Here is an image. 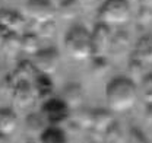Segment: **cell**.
I'll return each instance as SVG.
<instances>
[{"label": "cell", "mask_w": 152, "mask_h": 143, "mask_svg": "<svg viewBox=\"0 0 152 143\" xmlns=\"http://www.w3.org/2000/svg\"><path fill=\"white\" fill-rule=\"evenodd\" d=\"M137 86L129 76H117L107 83L105 101L113 112H127L137 102Z\"/></svg>", "instance_id": "obj_1"}, {"label": "cell", "mask_w": 152, "mask_h": 143, "mask_svg": "<svg viewBox=\"0 0 152 143\" xmlns=\"http://www.w3.org/2000/svg\"><path fill=\"white\" fill-rule=\"evenodd\" d=\"M64 50L67 55L76 61H85L88 58H92L94 50L91 32L82 25L70 28L64 36Z\"/></svg>", "instance_id": "obj_2"}, {"label": "cell", "mask_w": 152, "mask_h": 143, "mask_svg": "<svg viewBox=\"0 0 152 143\" xmlns=\"http://www.w3.org/2000/svg\"><path fill=\"white\" fill-rule=\"evenodd\" d=\"M132 9L127 0H105L98 10V19L108 26H121L129 22Z\"/></svg>", "instance_id": "obj_3"}, {"label": "cell", "mask_w": 152, "mask_h": 143, "mask_svg": "<svg viewBox=\"0 0 152 143\" xmlns=\"http://www.w3.org/2000/svg\"><path fill=\"white\" fill-rule=\"evenodd\" d=\"M70 108L61 98H48L42 101L41 115L50 125H63L70 117Z\"/></svg>", "instance_id": "obj_4"}, {"label": "cell", "mask_w": 152, "mask_h": 143, "mask_svg": "<svg viewBox=\"0 0 152 143\" xmlns=\"http://www.w3.org/2000/svg\"><path fill=\"white\" fill-rule=\"evenodd\" d=\"M28 18L38 25L53 22L57 15V7L51 0H28L25 4Z\"/></svg>", "instance_id": "obj_5"}, {"label": "cell", "mask_w": 152, "mask_h": 143, "mask_svg": "<svg viewBox=\"0 0 152 143\" xmlns=\"http://www.w3.org/2000/svg\"><path fill=\"white\" fill-rule=\"evenodd\" d=\"M38 73L51 76L54 74L60 66V54L56 48H41L32 60Z\"/></svg>", "instance_id": "obj_6"}, {"label": "cell", "mask_w": 152, "mask_h": 143, "mask_svg": "<svg viewBox=\"0 0 152 143\" xmlns=\"http://www.w3.org/2000/svg\"><path fill=\"white\" fill-rule=\"evenodd\" d=\"M111 26L105 25V23H98L94 28V31L91 32V39H92V50L94 55H104L110 50V44H111ZM92 55V57H94Z\"/></svg>", "instance_id": "obj_7"}, {"label": "cell", "mask_w": 152, "mask_h": 143, "mask_svg": "<svg viewBox=\"0 0 152 143\" xmlns=\"http://www.w3.org/2000/svg\"><path fill=\"white\" fill-rule=\"evenodd\" d=\"M32 88H34V93H35V99H41V102H42V101L51 98L53 90H54L51 76L38 73L35 79L32 80Z\"/></svg>", "instance_id": "obj_8"}, {"label": "cell", "mask_w": 152, "mask_h": 143, "mask_svg": "<svg viewBox=\"0 0 152 143\" xmlns=\"http://www.w3.org/2000/svg\"><path fill=\"white\" fill-rule=\"evenodd\" d=\"M132 57L145 63V64H151L152 63V34L140 36L137 39V42L134 44V50L132 53Z\"/></svg>", "instance_id": "obj_9"}, {"label": "cell", "mask_w": 152, "mask_h": 143, "mask_svg": "<svg viewBox=\"0 0 152 143\" xmlns=\"http://www.w3.org/2000/svg\"><path fill=\"white\" fill-rule=\"evenodd\" d=\"M114 123L113 111L108 109H94L92 111V125L91 128H94L96 133L104 134L105 130Z\"/></svg>", "instance_id": "obj_10"}, {"label": "cell", "mask_w": 152, "mask_h": 143, "mask_svg": "<svg viewBox=\"0 0 152 143\" xmlns=\"http://www.w3.org/2000/svg\"><path fill=\"white\" fill-rule=\"evenodd\" d=\"M0 23L4 25L9 31L18 32V34H20L23 31V26H25V20H23V18L19 15L18 12H15V10H4V9L0 10Z\"/></svg>", "instance_id": "obj_11"}, {"label": "cell", "mask_w": 152, "mask_h": 143, "mask_svg": "<svg viewBox=\"0 0 152 143\" xmlns=\"http://www.w3.org/2000/svg\"><path fill=\"white\" fill-rule=\"evenodd\" d=\"M61 99L69 105L70 109L79 108L80 104L83 102V90L80 88V85L77 83H69L63 88V96Z\"/></svg>", "instance_id": "obj_12"}, {"label": "cell", "mask_w": 152, "mask_h": 143, "mask_svg": "<svg viewBox=\"0 0 152 143\" xmlns=\"http://www.w3.org/2000/svg\"><path fill=\"white\" fill-rule=\"evenodd\" d=\"M39 142L41 143H66L67 142V136L64 133V130L60 125H47L41 136H39Z\"/></svg>", "instance_id": "obj_13"}, {"label": "cell", "mask_w": 152, "mask_h": 143, "mask_svg": "<svg viewBox=\"0 0 152 143\" xmlns=\"http://www.w3.org/2000/svg\"><path fill=\"white\" fill-rule=\"evenodd\" d=\"M18 117L10 108H0V131L4 134H12L16 130Z\"/></svg>", "instance_id": "obj_14"}, {"label": "cell", "mask_w": 152, "mask_h": 143, "mask_svg": "<svg viewBox=\"0 0 152 143\" xmlns=\"http://www.w3.org/2000/svg\"><path fill=\"white\" fill-rule=\"evenodd\" d=\"M80 4L77 0H61L57 7V15L64 20H73L79 16Z\"/></svg>", "instance_id": "obj_15"}, {"label": "cell", "mask_w": 152, "mask_h": 143, "mask_svg": "<svg viewBox=\"0 0 152 143\" xmlns=\"http://www.w3.org/2000/svg\"><path fill=\"white\" fill-rule=\"evenodd\" d=\"M20 50L29 55H35L41 50V41L39 35L34 32H25L20 34Z\"/></svg>", "instance_id": "obj_16"}, {"label": "cell", "mask_w": 152, "mask_h": 143, "mask_svg": "<svg viewBox=\"0 0 152 143\" xmlns=\"http://www.w3.org/2000/svg\"><path fill=\"white\" fill-rule=\"evenodd\" d=\"M47 123L45 120L42 118L41 114H29L25 120V130L29 136H35V137H39L42 130L47 127Z\"/></svg>", "instance_id": "obj_17"}, {"label": "cell", "mask_w": 152, "mask_h": 143, "mask_svg": "<svg viewBox=\"0 0 152 143\" xmlns=\"http://www.w3.org/2000/svg\"><path fill=\"white\" fill-rule=\"evenodd\" d=\"M37 74L38 72L35 69V66H34V63L32 61H26V60L20 61L18 64V67H16V70H15V73H13V76L16 79H23V80H29V82H32Z\"/></svg>", "instance_id": "obj_18"}, {"label": "cell", "mask_w": 152, "mask_h": 143, "mask_svg": "<svg viewBox=\"0 0 152 143\" xmlns=\"http://www.w3.org/2000/svg\"><path fill=\"white\" fill-rule=\"evenodd\" d=\"M130 42V36L126 31H117L111 35V44H110V50H113L114 53L123 51Z\"/></svg>", "instance_id": "obj_19"}, {"label": "cell", "mask_w": 152, "mask_h": 143, "mask_svg": "<svg viewBox=\"0 0 152 143\" xmlns=\"http://www.w3.org/2000/svg\"><path fill=\"white\" fill-rule=\"evenodd\" d=\"M3 51L7 54H15L20 51V34L18 32H10L9 35L4 38V41L0 45Z\"/></svg>", "instance_id": "obj_20"}, {"label": "cell", "mask_w": 152, "mask_h": 143, "mask_svg": "<svg viewBox=\"0 0 152 143\" xmlns=\"http://www.w3.org/2000/svg\"><path fill=\"white\" fill-rule=\"evenodd\" d=\"M140 93L146 104H152V73H145L140 79Z\"/></svg>", "instance_id": "obj_21"}, {"label": "cell", "mask_w": 152, "mask_h": 143, "mask_svg": "<svg viewBox=\"0 0 152 143\" xmlns=\"http://www.w3.org/2000/svg\"><path fill=\"white\" fill-rule=\"evenodd\" d=\"M145 63H142V61H139V60H136V58H133L130 57V61H129V73H130V79H142L143 77V70H145Z\"/></svg>", "instance_id": "obj_22"}, {"label": "cell", "mask_w": 152, "mask_h": 143, "mask_svg": "<svg viewBox=\"0 0 152 143\" xmlns=\"http://www.w3.org/2000/svg\"><path fill=\"white\" fill-rule=\"evenodd\" d=\"M92 73L96 74V76H102L105 72L108 70V61H107V58L104 57V55H94L92 57Z\"/></svg>", "instance_id": "obj_23"}, {"label": "cell", "mask_w": 152, "mask_h": 143, "mask_svg": "<svg viewBox=\"0 0 152 143\" xmlns=\"http://www.w3.org/2000/svg\"><path fill=\"white\" fill-rule=\"evenodd\" d=\"M104 136L108 137L107 140H111V142H121L123 140V131H121V128L118 127V124L115 121L105 130Z\"/></svg>", "instance_id": "obj_24"}, {"label": "cell", "mask_w": 152, "mask_h": 143, "mask_svg": "<svg viewBox=\"0 0 152 143\" xmlns=\"http://www.w3.org/2000/svg\"><path fill=\"white\" fill-rule=\"evenodd\" d=\"M137 22H139L142 26L151 25L152 23V9H149V7H140V6H139Z\"/></svg>", "instance_id": "obj_25"}, {"label": "cell", "mask_w": 152, "mask_h": 143, "mask_svg": "<svg viewBox=\"0 0 152 143\" xmlns=\"http://www.w3.org/2000/svg\"><path fill=\"white\" fill-rule=\"evenodd\" d=\"M77 124L82 127H91L92 125V111H79Z\"/></svg>", "instance_id": "obj_26"}, {"label": "cell", "mask_w": 152, "mask_h": 143, "mask_svg": "<svg viewBox=\"0 0 152 143\" xmlns=\"http://www.w3.org/2000/svg\"><path fill=\"white\" fill-rule=\"evenodd\" d=\"M127 140L129 142H134V143H145L146 142V137L143 136V133L139 130V128H134L132 127L130 130H129V134H127Z\"/></svg>", "instance_id": "obj_27"}, {"label": "cell", "mask_w": 152, "mask_h": 143, "mask_svg": "<svg viewBox=\"0 0 152 143\" xmlns=\"http://www.w3.org/2000/svg\"><path fill=\"white\" fill-rule=\"evenodd\" d=\"M145 120L149 125H152V104H146L145 108Z\"/></svg>", "instance_id": "obj_28"}, {"label": "cell", "mask_w": 152, "mask_h": 143, "mask_svg": "<svg viewBox=\"0 0 152 143\" xmlns=\"http://www.w3.org/2000/svg\"><path fill=\"white\" fill-rule=\"evenodd\" d=\"M10 32H12V31H9L4 25H1V23H0V45H1V42L4 41V38L9 35Z\"/></svg>", "instance_id": "obj_29"}, {"label": "cell", "mask_w": 152, "mask_h": 143, "mask_svg": "<svg viewBox=\"0 0 152 143\" xmlns=\"http://www.w3.org/2000/svg\"><path fill=\"white\" fill-rule=\"evenodd\" d=\"M137 3H139L140 7H149V9H152V0H137Z\"/></svg>", "instance_id": "obj_30"}, {"label": "cell", "mask_w": 152, "mask_h": 143, "mask_svg": "<svg viewBox=\"0 0 152 143\" xmlns=\"http://www.w3.org/2000/svg\"><path fill=\"white\" fill-rule=\"evenodd\" d=\"M6 142H9V134H4V133L0 131V143H6Z\"/></svg>", "instance_id": "obj_31"}, {"label": "cell", "mask_w": 152, "mask_h": 143, "mask_svg": "<svg viewBox=\"0 0 152 143\" xmlns=\"http://www.w3.org/2000/svg\"><path fill=\"white\" fill-rule=\"evenodd\" d=\"M0 10H1V1H0Z\"/></svg>", "instance_id": "obj_32"}, {"label": "cell", "mask_w": 152, "mask_h": 143, "mask_svg": "<svg viewBox=\"0 0 152 143\" xmlns=\"http://www.w3.org/2000/svg\"><path fill=\"white\" fill-rule=\"evenodd\" d=\"M151 127H152V125H151Z\"/></svg>", "instance_id": "obj_33"}]
</instances>
